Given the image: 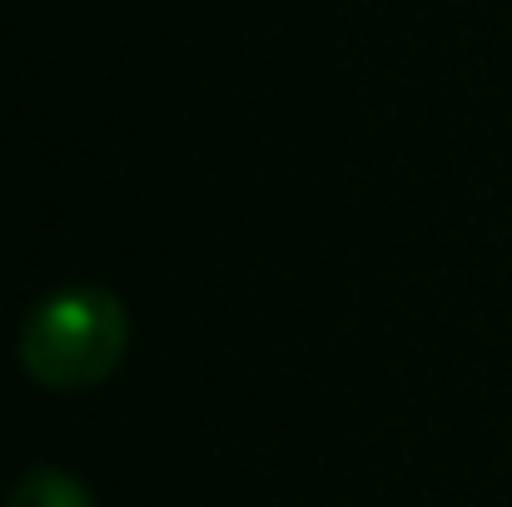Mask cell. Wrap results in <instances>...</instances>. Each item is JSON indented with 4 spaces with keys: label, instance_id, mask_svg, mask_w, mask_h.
Wrapping results in <instances>:
<instances>
[{
    "label": "cell",
    "instance_id": "cell-1",
    "mask_svg": "<svg viewBox=\"0 0 512 507\" xmlns=\"http://www.w3.org/2000/svg\"><path fill=\"white\" fill-rule=\"evenodd\" d=\"M130 353V309L105 284H65L20 324V368L50 393H90Z\"/></svg>",
    "mask_w": 512,
    "mask_h": 507
},
{
    "label": "cell",
    "instance_id": "cell-2",
    "mask_svg": "<svg viewBox=\"0 0 512 507\" xmlns=\"http://www.w3.org/2000/svg\"><path fill=\"white\" fill-rule=\"evenodd\" d=\"M5 507H95V493L65 468H25Z\"/></svg>",
    "mask_w": 512,
    "mask_h": 507
}]
</instances>
